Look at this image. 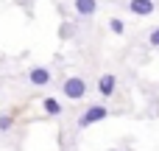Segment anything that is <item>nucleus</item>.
Instances as JSON below:
<instances>
[{"label":"nucleus","mask_w":159,"mask_h":151,"mask_svg":"<svg viewBox=\"0 0 159 151\" xmlns=\"http://www.w3.org/2000/svg\"><path fill=\"white\" fill-rule=\"evenodd\" d=\"M61 92H64L70 101H78V98H84V92H87V81L78 78V76H73V78H67V81L61 84Z\"/></svg>","instance_id":"obj_1"},{"label":"nucleus","mask_w":159,"mask_h":151,"mask_svg":"<svg viewBox=\"0 0 159 151\" xmlns=\"http://www.w3.org/2000/svg\"><path fill=\"white\" fill-rule=\"evenodd\" d=\"M106 118V106H101V104H92L84 115H81V120H78V126L81 129H87V126H92V123H98V120H103Z\"/></svg>","instance_id":"obj_2"},{"label":"nucleus","mask_w":159,"mask_h":151,"mask_svg":"<svg viewBox=\"0 0 159 151\" xmlns=\"http://www.w3.org/2000/svg\"><path fill=\"white\" fill-rule=\"evenodd\" d=\"M28 81H31L34 87H45V84H50V70H48V67H31Z\"/></svg>","instance_id":"obj_3"},{"label":"nucleus","mask_w":159,"mask_h":151,"mask_svg":"<svg viewBox=\"0 0 159 151\" xmlns=\"http://www.w3.org/2000/svg\"><path fill=\"white\" fill-rule=\"evenodd\" d=\"M115 87H117V78H115L112 73H106V76H101V81H98V92H101L103 98H109V95L115 92Z\"/></svg>","instance_id":"obj_4"},{"label":"nucleus","mask_w":159,"mask_h":151,"mask_svg":"<svg viewBox=\"0 0 159 151\" xmlns=\"http://www.w3.org/2000/svg\"><path fill=\"white\" fill-rule=\"evenodd\" d=\"M129 8H131L134 14H151V11H154V3H151V0H131Z\"/></svg>","instance_id":"obj_5"},{"label":"nucleus","mask_w":159,"mask_h":151,"mask_svg":"<svg viewBox=\"0 0 159 151\" xmlns=\"http://www.w3.org/2000/svg\"><path fill=\"white\" fill-rule=\"evenodd\" d=\"M95 8H98V6H95L92 0H78V3H75V11H78L81 17H89V14H95Z\"/></svg>","instance_id":"obj_6"},{"label":"nucleus","mask_w":159,"mask_h":151,"mask_svg":"<svg viewBox=\"0 0 159 151\" xmlns=\"http://www.w3.org/2000/svg\"><path fill=\"white\" fill-rule=\"evenodd\" d=\"M42 109H45V115H61V104L56 98H45L42 101Z\"/></svg>","instance_id":"obj_7"},{"label":"nucleus","mask_w":159,"mask_h":151,"mask_svg":"<svg viewBox=\"0 0 159 151\" xmlns=\"http://www.w3.org/2000/svg\"><path fill=\"white\" fill-rule=\"evenodd\" d=\"M11 123H14V120H11V115H0V132H8V129H11Z\"/></svg>","instance_id":"obj_8"},{"label":"nucleus","mask_w":159,"mask_h":151,"mask_svg":"<svg viewBox=\"0 0 159 151\" xmlns=\"http://www.w3.org/2000/svg\"><path fill=\"white\" fill-rule=\"evenodd\" d=\"M109 28H112L115 34H123V28H126V25H123V20H117V17H115V20L109 22Z\"/></svg>","instance_id":"obj_9"},{"label":"nucleus","mask_w":159,"mask_h":151,"mask_svg":"<svg viewBox=\"0 0 159 151\" xmlns=\"http://www.w3.org/2000/svg\"><path fill=\"white\" fill-rule=\"evenodd\" d=\"M148 42H151L154 48H159V28H154V31H151V36H148Z\"/></svg>","instance_id":"obj_10"}]
</instances>
